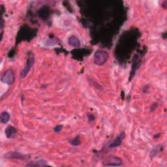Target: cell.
<instances>
[{
    "instance_id": "5b68a950",
    "label": "cell",
    "mask_w": 167,
    "mask_h": 167,
    "mask_svg": "<svg viewBox=\"0 0 167 167\" xmlns=\"http://www.w3.org/2000/svg\"><path fill=\"white\" fill-rule=\"evenodd\" d=\"M125 134L124 132H121L115 139L114 140V141L109 145V148H117L121 146V144H122V142L123 139H125Z\"/></svg>"
},
{
    "instance_id": "8fae6325",
    "label": "cell",
    "mask_w": 167,
    "mask_h": 167,
    "mask_svg": "<svg viewBox=\"0 0 167 167\" xmlns=\"http://www.w3.org/2000/svg\"><path fill=\"white\" fill-rule=\"evenodd\" d=\"M70 144L72 145V146H78L80 144H81V138H80L79 136H76L75 139H72L69 141Z\"/></svg>"
},
{
    "instance_id": "9c48e42d",
    "label": "cell",
    "mask_w": 167,
    "mask_h": 167,
    "mask_svg": "<svg viewBox=\"0 0 167 167\" xmlns=\"http://www.w3.org/2000/svg\"><path fill=\"white\" fill-rule=\"evenodd\" d=\"M69 45L72 47L78 48L81 47V41L75 35H72L68 39Z\"/></svg>"
},
{
    "instance_id": "5bb4252c",
    "label": "cell",
    "mask_w": 167,
    "mask_h": 167,
    "mask_svg": "<svg viewBox=\"0 0 167 167\" xmlns=\"http://www.w3.org/2000/svg\"><path fill=\"white\" fill-rule=\"evenodd\" d=\"M157 105H155V104L152 105V106H151V111L152 110V111H153L155 110V108H157Z\"/></svg>"
},
{
    "instance_id": "52a82bcc",
    "label": "cell",
    "mask_w": 167,
    "mask_h": 167,
    "mask_svg": "<svg viewBox=\"0 0 167 167\" xmlns=\"http://www.w3.org/2000/svg\"><path fill=\"white\" fill-rule=\"evenodd\" d=\"M48 166L47 162L44 160V159H39V160L32 161L26 165V166H30V167H43V166Z\"/></svg>"
},
{
    "instance_id": "7c38bea8",
    "label": "cell",
    "mask_w": 167,
    "mask_h": 167,
    "mask_svg": "<svg viewBox=\"0 0 167 167\" xmlns=\"http://www.w3.org/2000/svg\"><path fill=\"white\" fill-rule=\"evenodd\" d=\"M63 129V125H56L54 129V131L56 133H60L61 130H62Z\"/></svg>"
},
{
    "instance_id": "ba28073f",
    "label": "cell",
    "mask_w": 167,
    "mask_h": 167,
    "mask_svg": "<svg viewBox=\"0 0 167 167\" xmlns=\"http://www.w3.org/2000/svg\"><path fill=\"white\" fill-rule=\"evenodd\" d=\"M5 134L6 135V137L8 139H11L14 135L17 134V130L16 128L11 125L7 126V128L5 130Z\"/></svg>"
},
{
    "instance_id": "6da1fadb",
    "label": "cell",
    "mask_w": 167,
    "mask_h": 167,
    "mask_svg": "<svg viewBox=\"0 0 167 167\" xmlns=\"http://www.w3.org/2000/svg\"><path fill=\"white\" fill-rule=\"evenodd\" d=\"M35 63V57L32 52H29L27 54V60L24 69L20 72V78H24L30 71Z\"/></svg>"
},
{
    "instance_id": "4fadbf2b",
    "label": "cell",
    "mask_w": 167,
    "mask_h": 167,
    "mask_svg": "<svg viewBox=\"0 0 167 167\" xmlns=\"http://www.w3.org/2000/svg\"><path fill=\"white\" fill-rule=\"evenodd\" d=\"M88 119L89 122H92L95 120V116H94V115H93L91 114H88Z\"/></svg>"
},
{
    "instance_id": "7a4b0ae2",
    "label": "cell",
    "mask_w": 167,
    "mask_h": 167,
    "mask_svg": "<svg viewBox=\"0 0 167 167\" xmlns=\"http://www.w3.org/2000/svg\"><path fill=\"white\" fill-rule=\"evenodd\" d=\"M109 54L104 50H97L94 54L93 63L99 66L103 65L108 61Z\"/></svg>"
},
{
    "instance_id": "8992f818",
    "label": "cell",
    "mask_w": 167,
    "mask_h": 167,
    "mask_svg": "<svg viewBox=\"0 0 167 167\" xmlns=\"http://www.w3.org/2000/svg\"><path fill=\"white\" fill-rule=\"evenodd\" d=\"M4 157L7 159H20V160H25L27 159L26 155L22 154L18 151H10L4 155Z\"/></svg>"
},
{
    "instance_id": "30bf717a",
    "label": "cell",
    "mask_w": 167,
    "mask_h": 167,
    "mask_svg": "<svg viewBox=\"0 0 167 167\" xmlns=\"http://www.w3.org/2000/svg\"><path fill=\"white\" fill-rule=\"evenodd\" d=\"M10 114L6 112L3 111L0 114V121H1L2 123H3V124H6V123H8L10 120Z\"/></svg>"
},
{
    "instance_id": "277c9868",
    "label": "cell",
    "mask_w": 167,
    "mask_h": 167,
    "mask_svg": "<svg viewBox=\"0 0 167 167\" xmlns=\"http://www.w3.org/2000/svg\"><path fill=\"white\" fill-rule=\"evenodd\" d=\"M14 74L12 69H8L5 71L1 77L2 82L8 85L12 84L14 82Z\"/></svg>"
},
{
    "instance_id": "3957f363",
    "label": "cell",
    "mask_w": 167,
    "mask_h": 167,
    "mask_svg": "<svg viewBox=\"0 0 167 167\" xmlns=\"http://www.w3.org/2000/svg\"><path fill=\"white\" fill-rule=\"evenodd\" d=\"M123 165L121 159L115 156L106 157L103 162V165L105 166H119Z\"/></svg>"
}]
</instances>
